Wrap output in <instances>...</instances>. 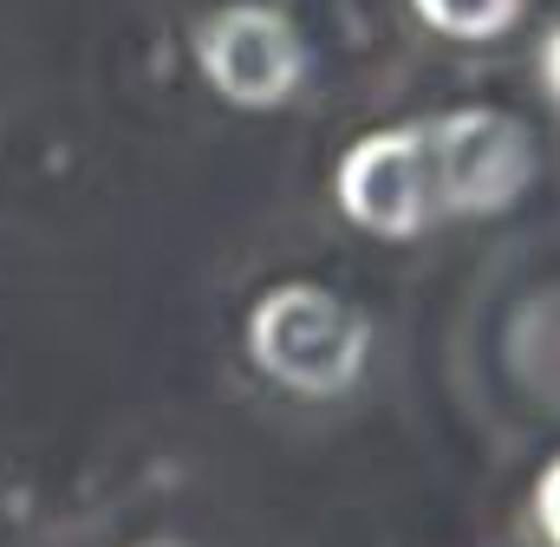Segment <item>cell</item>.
<instances>
[{
    "instance_id": "7",
    "label": "cell",
    "mask_w": 560,
    "mask_h": 547,
    "mask_svg": "<svg viewBox=\"0 0 560 547\" xmlns=\"http://www.w3.org/2000/svg\"><path fill=\"white\" fill-rule=\"evenodd\" d=\"M541 92L555 98V112H560V26L541 39Z\"/></svg>"
},
{
    "instance_id": "3",
    "label": "cell",
    "mask_w": 560,
    "mask_h": 547,
    "mask_svg": "<svg viewBox=\"0 0 560 547\" xmlns=\"http://www.w3.org/2000/svg\"><path fill=\"white\" fill-rule=\"evenodd\" d=\"M196 66L209 92L235 112H280L313 72L300 26L268 0H229L196 26Z\"/></svg>"
},
{
    "instance_id": "8",
    "label": "cell",
    "mask_w": 560,
    "mask_h": 547,
    "mask_svg": "<svg viewBox=\"0 0 560 547\" xmlns=\"http://www.w3.org/2000/svg\"><path fill=\"white\" fill-rule=\"evenodd\" d=\"M143 547H183V542H143Z\"/></svg>"
},
{
    "instance_id": "4",
    "label": "cell",
    "mask_w": 560,
    "mask_h": 547,
    "mask_svg": "<svg viewBox=\"0 0 560 547\" xmlns=\"http://www.w3.org/2000/svg\"><path fill=\"white\" fill-rule=\"evenodd\" d=\"M332 202L352 229L378 242H411L436 222V183H430V143L423 125L365 131L332 170Z\"/></svg>"
},
{
    "instance_id": "1",
    "label": "cell",
    "mask_w": 560,
    "mask_h": 547,
    "mask_svg": "<svg viewBox=\"0 0 560 547\" xmlns=\"http://www.w3.org/2000/svg\"><path fill=\"white\" fill-rule=\"evenodd\" d=\"M248 359L293 398H346L372 359V319L319 280H280L248 313Z\"/></svg>"
},
{
    "instance_id": "5",
    "label": "cell",
    "mask_w": 560,
    "mask_h": 547,
    "mask_svg": "<svg viewBox=\"0 0 560 547\" xmlns=\"http://www.w3.org/2000/svg\"><path fill=\"white\" fill-rule=\"evenodd\" d=\"M418 7V20L430 33H443V39H502V33H515V20H522V7L528 0H411Z\"/></svg>"
},
{
    "instance_id": "6",
    "label": "cell",
    "mask_w": 560,
    "mask_h": 547,
    "mask_svg": "<svg viewBox=\"0 0 560 547\" xmlns=\"http://www.w3.org/2000/svg\"><path fill=\"white\" fill-rule=\"evenodd\" d=\"M528 515H535V535H541L548 547H560V456H548V469L535 476Z\"/></svg>"
},
{
    "instance_id": "2",
    "label": "cell",
    "mask_w": 560,
    "mask_h": 547,
    "mask_svg": "<svg viewBox=\"0 0 560 547\" xmlns=\"http://www.w3.org/2000/svg\"><path fill=\"white\" fill-rule=\"evenodd\" d=\"M430 143V183H436V216H502L528 196L535 183V137L515 112L495 105H456L423 125Z\"/></svg>"
}]
</instances>
